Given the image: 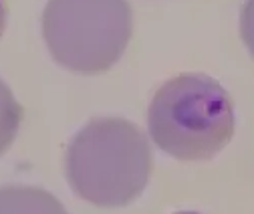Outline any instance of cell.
I'll list each match as a JSON object with an SVG mask.
<instances>
[{"label": "cell", "instance_id": "7a4b0ae2", "mask_svg": "<svg viewBox=\"0 0 254 214\" xmlns=\"http://www.w3.org/2000/svg\"><path fill=\"white\" fill-rule=\"evenodd\" d=\"M147 128L162 151L182 162L214 158L234 134V107L218 81L202 73H182L155 93Z\"/></svg>", "mask_w": 254, "mask_h": 214}, {"label": "cell", "instance_id": "6da1fadb", "mask_svg": "<svg viewBox=\"0 0 254 214\" xmlns=\"http://www.w3.org/2000/svg\"><path fill=\"white\" fill-rule=\"evenodd\" d=\"M153 166L145 134L123 117H97L67 147V180L77 196L119 208L133 202L149 182Z\"/></svg>", "mask_w": 254, "mask_h": 214}, {"label": "cell", "instance_id": "ba28073f", "mask_svg": "<svg viewBox=\"0 0 254 214\" xmlns=\"http://www.w3.org/2000/svg\"><path fill=\"white\" fill-rule=\"evenodd\" d=\"M176 214H200V212H176Z\"/></svg>", "mask_w": 254, "mask_h": 214}, {"label": "cell", "instance_id": "5b68a950", "mask_svg": "<svg viewBox=\"0 0 254 214\" xmlns=\"http://www.w3.org/2000/svg\"><path fill=\"white\" fill-rule=\"evenodd\" d=\"M22 119V107L14 99L8 85L0 79V156L10 147Z\"/></svg>", "mask_w": 254, "mask_h": 214}, {"label": "cell", "instance_id": "277c9868", "mask_svg": "<svg viewBox=\"0 0 254 214\" xmlns=\"http://www.w3.org/2000/svg\"><path fill=\"white\" fill-rule=\"evenodd\" d=\"M0 214H69L51 192L37 186L0 188Z\"/></svg>", "mask_w": 254, "mask_h": 214}, {"label": "cell", "instance_id": "52a82bcc", "mask_svg": "<svg viewBox=\"0 0 254 214\" xmlns=\"http://www.w3.org/2000/svg\"><path fill=\"white\" fill-rule=\"evenodd\" d=\"M4 26H6V2L0 0V37L4 33Z\"/></svg>", "mask_w": 254, "mask_h": 214}, {"label": "cell", "instance_id": "8992f818", "mask_svg": "<svg viewBox=\"0 0 254 214\" xmlns=\"http://www.w3.org/2000/svg\"><path fill=\"white\" fill-rule=\"evenodd\" d=\"M240 33H242L244 45L248 47L250 55L254 57V0H246V4H244V8H242Z\"/></svg>", "mask_w": 254, "mask_h": 214}, {"label": "cell", "instance_id": "3957f363", "mask_svg": "<svg viewBox=\"0 0 254 214\" xmlns=\"http://www.w3.org/2000/svg\"><path fill=\"white\" fill-rule=\"evenodd\" d=\"M133 30L125 0H49L43 37L53 59L81 75L109 71L121 59Z\"/></svg>", "mask_w": 254, "mask_h": 214}]
</instances>
